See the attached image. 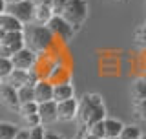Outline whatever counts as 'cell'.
Here are the masks:
<instances>
[{"mask_svg":"<svg viewBox=\"0 0 146 139\" xmlns=\"http://www.w3.org/2000/svg\"><path fill=\"white\" fill-rule=\"evenodd\" d=\"M77 117L82 123V126H91L93 123L104 121L106 119V108L99 94H86L79 101V110Z\"/></svg>","mask_w":146,"mask_h":139,"instance_id":"6da1fadb","label":"cell"},{"mask_svg":"<svg viewBox=\"0 0 146 139\" xmlns=\"http://www.w3.org/2000/svg\"><path fill=\"white\" fill-rule=\"evenodd\" d=\"M24 39H26V48H29L31 51H35L38 55V53H44L51 46L55 37L48 29V26L26 24L24 26Z\"/></svg>","mask_w":146,"mask_h":139,"instance_id":"7a4b0ae2","label":"cell"},{"mask_svg":"<svg viewBox=\"0 0 146 139\" xmlns=\"http://www.w3.org/2000/svg\"><path fill=\"white\" fill-rule=\"evenodd\" d=\"M86 17H88V4H86V0H68L66 7L62 11V18L70 22L75 31L82 26Z\"/></svg>","mask_w":146,"mask_h":139,"instance_id":"3957f363","label":"cell"},{"mask_svg":"<svg viewBox=\"0 0 146 139\" xmlns=\"http://www.w3.org/2000/svg\"><path fill=\"white\" fill-rule=\"evenodd\" d=\"M6 13L13 15L15 18L22 22V24H31L35 20V2L33 0H20V2L7 4Z\"/></svg>","mask_w":146,"mask_h":139,"instance_id":"277c9868","label":"cell"},{"mask_svg":"<svg viewBox=\"0 0 146 139\" xmlns=\"http://www.w3.org/2000/svg\"><path fill=\"white\" fill-rule=\"evenodd\" d=\"M48 29L53 33V37L60 39L62 42H68V40H71L73 33H75L73 26H71L68 20H64L62 15H53L51 20L48 22Z\"/></svg>","mask_w":146,"mask_h":139,"instance_id":"5b68a950","label":"cell"},{"mask_svg":"<svg viewBox=\"0 0 146 139\" xmlns=\"http://www.w3.org/2000/svg\"><path fill=\"white\" fill-rule=\"evenodd\" d=\"M11 62H13V68H15V70H26V72H27V70H31V68L35 66L36 53L31 51L29 48H22L20 51L13 53Z\"/></svg>","mask_w":146,"mask_h":139,"instance_id":"8992f818","label":"cell"},{"mask_svg":"<svg viewBox=\"0 0 146 139\" xmlns=\"http://www.w3.org/2000/svg\"><path fill=\"white\" fill-rule=\"evenodd\" d=\"M79 110V101L77 99H66L57 103V119L58 121H71L77 117Z\"/></svg>","mask_w":146,"mask_h":139,"instance_id":"52a82bcc","label":"cell"},{"mask_svg":"<svg viewBox=\"0 0 146 139\" xmlns=\"http://www.w3.org/2000/svg\"><path fill=\"white\" fill-rule=\"evenodd\" d=\"M0 103L11 110H20V101H18V92L11 84H2L0 88Z\"/></svg>","mask_w":146,"mask_h":139,"instance_id":"ba28073f","label":"cell"},{"mask_svg":"<svg viewBox=\"0 0 146 139\" xmlns=\"http://www.w3.org/2000/svg\"><path fill=\"white\" fill-rule=\"evenodd\" d=\"M0 44H4L11 53L20 51L22 48H26V39H24V31H9L4 35V39L0 40ZM13 57V55H11Z\"/></svg>","mask_w":146,"mask_h":139,"instance_id":"9c48e42d","label":"cell"},{"mask_svg":"<svg viewBox=\"0 0 146 139\" xmlns=\"http://www.w3.org/2000/svg\"><path fill=\"white\" fill-rule=\"evenodd\" d=\"M53 99V82L48 79H40L35 84V101L36 103H46Z\"/></svg>","mask_w":146,"mask_h":139,"instance_id":"30bf717a","label":"cell"},{"mask_svg":"<svg viewBox=\"0 0 146 139\" xmlns=\"http://www.w3.org/2000/svg\"><path fill=\"white\" fill-rule=\"evenodd\" d=\"M66 99H73V86L66 81L53 82V101L60 103Z\"/></svg>","mask_w":146,"mask_h":139,"instance_id":"8fae6325","label":"cell"},{"mask_svg":"<svg viewBox=\"0 0 146 139\" xmlns=\"http://www.w3.org/2000/svg\"><path fill=\"white\" fill-rule=\"evenodd\" d=\"M38 115L42 123H51L57 121V101H46V103L38 104Z\"/></svg>","mask_w":146,"mask_h":139,"instance_id":"7c38bea8","label":"cell"},{"mask_svg":"<svg viewBox=\"0 0 146 139\" xmlns=\"http://www.w3.org/2000/svg\"><path fill=\"white\" fill-rule=\"evenodd\" d=\"M55 15L51 6H35V24L40 26H48V22L51 20V17Z\"/></svg>","mask_w":146,"mask_h":139,"instance_id":"4fadbf2b","label":"cell"},{"mask_svg":"<svg viewBox=\"0 0 146 139\" xmlns=\"http://www.w3.org/2000/svg\"><path fill=\"white\" fill-rule=\"evenodd\" d=\"M124 128L119 119H110L106 117L104 119V132H106V137H121V132Z\"/></svg>","mask_w":146,"mask_h":139,"instance_id":"5bb4252c","label":"cell"},{"mask_svg":"<svg viewBox=\"0 0 146 139\" xmlns=\"http://www.w3.org/2000/svg\"><path fill=\"white\" fill-rule=\"evenodd\" d=\"M2 29L6 31V33H9V31H24V24L13 15L4 13L2 15Z\"/></svg>","mask_w":146,"mask_h":139,"instance_id":"9a60e30c","label":"cell"},{"mask_svg":"<svg viewBox=\"0 0 146 139\" xmlns=\"http://www.w3.org/2000/svg\"><path fill=\"white\" fill-rule=\"evenodd\" d=\"M7 79H9L7 84L15 86L17 90L20 86H24V84H29V77H27V72H26V70H13L11 75H9Z\"/></svg>","mask_w":146,"mask_h":139,"instance_id":"2e32d148","label":"cell"},{"mask_svg":"<svg viewBox=\"0 0 146 139\" xmlns=\"http://www.w3.org/2000/svg\"><path fill=\"white\" fill-rule=\"evenodd\" d=\"M17 92H18V101H20V104L35 101V84H24V86L18 88Z\"/></svg>","mask_w":146,"mask_h":139,"instance_id":"e0dca14e","label":"cell"},{"mask_svg":"<svg viewBox=\"0 0 146 139\" xmlns=\"http://www.w3.org/2000/svg\"><path fill=\"white\" fill-rule=\"evenodd\" d=\"M18 134V126L13 123L0 121V139H15Z\"/></svg>","mask_w":146,"mask_h":139,"instance_id":"ac0fdd59","label":"cell"},{"mask_svg":"<svg viewBox=\"0 0 146 139\" xmlns=\"http://www.w3.org/2000/svg\"><path fill=\"white\" fill-rule=\"evenodd\" d=\"M131 94H133L135 101L146 99V81L143 77H139V79L133 81V84H131Z\"/></svg>","mask_w":146,"mask_h":139,"instance_id":"d6986e66","label":"cell"},{"mask_svg":"<svg viewBox=\"0 0 146 139\" xmlns=\"http://www.w3.org/2000/svg\"><path fill=\"white\" fill-rule=\"evenodd\" d=\"M13 62L11 59H6V57H0V79H7L13 72Z\"/></svg>","mask_w":146,"mask_h":139,"instance_id":"ffe728a7","label":"cell"},{"mask_svg":"<svg viewBox=\"0 0 146 139\" xmlns=\"http://www.w3.org/2000/svg\"><path fill=\"white\" fill-rule=\"evenodd\" d=\"M18 112L22 114V117H26V115H33V114H38V103H36V101L24 103V104H20V110H18Z\"/></svg>","mask_w":146,"mask_h":139,"instance_id":"44dd1931","label":"cell"},{"mask_svg":"<svg viewBox=\"0 0 146 139\" xmlns=\"http://www.w3.org/2000/svg\"><path fill=\"white\" fill-rule=\"evenodd\" d=\"M137 137H141V130L137 126H124L122 128V132H121V139H137Z\"/></svg>","mask_w":146,"mask_h":139,"instance_id":"7402d4cb","label":"cell"},{"mask_svg":"<svg viewBox=\"0 0 146 139\" xmlns=\"http://www.w3.org/2000/svg\"><path fill=\"white\" fill-rule=\"evenodd\" d=\"M86 128H88V132H90V134H93V136H97V137H100V139L106 137V132H104V121L93 123L91 126H86Z\"/></svg>","mask_w":146,"mask_h":139,"instance_id":"603a6c76","label":"cell"},{"mask_svg":"<svg viewBox=\"0 0 146 139\" xmlns=\"http://www.w3.org/2000/svg\"><path fill=\"white\" fill-rule=\"evenodd\" d=\"M24 123H26V126L31 130V128L40 126V124H42V119H40L38 114H33V115H26V117H24Z\"/></svg>","mask_w":146,"mask_h":139,"instance_id":"cb8c5ba5","label":"cell"},{"mask_svg":"<svg viewBox=\"0 0 146 139\" xmlns=\"http://www.w3.org/2000/svg\"><path fill=\"white\" fill-rule=\"evenodd\" d=\"M135 112L143 121H146V99H141V101H135Z\"/></svg>","mask_w":146,"mask_h":139,"instance_id":"d4e9b609","label":"cell"},{"mask_svg":"<svg viewBox=\"0 0 146 139\" xmlns=\"http://www.w3.org/2000/svg\"><path fill=\"white\" fill-rule=\"evenodd\" d=\"M135 42L139 46H143V48H146V26H141L139 29H137L135 33Z\"/></svg>","mask_w":146,"mask_h":139,"instance_id":"484cf974","label":"cell"},{"mask_svg":"<svg viewBox=\"0 0 146 139\" xmlns=\"http://www.w3.org/2000/svg\"><path fill=\"white\" fill-rule=\"evenodd\" d=\"M66 4H68V0H51V9H53V13H55V15H62Z\"/></svg>","mask_w":146,"mask_h":139,"instance_id":"4316f807","label":"cell"},{"mask_svg":"<svg viewBox=\"0 0 146 139\" xmlns=\"http://www.w3.org/2000/svg\"><path fill=\"white\" fill-rule=\"evenodd\" d=\"M31 136H29V139H44V136H46V130L42 126H36V128H31Z\"/></svg>","mask_w":146,"mask_h":139,"instance_id":"83f0119b","label":"cell"},{"mask_svg":"<svg viewBox=\"0 0 146 139\" xmlns=\"http://www.w3.org/2000/svg\"><path fill=\"white\" fill-rule=\"evenodd\" d=\"M79 139H100V137L93 136V134H90V132H88V128L82 126V130H80V134H79Z\"/></svg>","mask_w":146,"mask_h":139,"instance_id":"f1b7e54d","label":"cell"},{"mask_svg":"<svg viewBox=\"0 0 146 139\" xmlns=\"http://www.w3.org/2000/svg\"><path fill=\"white\" fill-rule=\"evenodd\" d=\"M29 136H31L29 130H18V134H17L15 139H29Z\"/></svg>","mask_w":146,"mask_h":139,"instance_id":"f546056e","label":"cell"},{"mask_svg":"<svg viewBox=\"0 0 146 139\" xmlns=\"http://www.w3.org/2000/svg\"><path fill=\"white\" fill-rule=\"evenodd\" d=\"M44 139H62V137L58 136V134H55V132H46Z\"/></svg>","mask_w":146,"mask_h":139,"instance_id":"4dcf8cb0","label":"cell"},{"mask_svg":"<svg viewBox=\"0 0 146 139\" xmlns=\"http://www.w3.org/2000/svg\"><path fill=\"white\" fill-rule=\"evenodd\" d=\"M35 6H51V0H33Z\"/></svg>","mask_w":146,"mask_h":139,"instance_id":"1f68e13d","label":"cell"},{"mask_svg":"<svg viewBox=\"0 0 146 139\" xmlns=\"http://www.w3.org/2000/svg\"><path fill=\"white\" fill-rule=\"evenodd\" d=\"M6 7H7V2H6V0H0V15L6 13Z\"/></svg>","mask_w":146,"mask_h":139,"instance_id":"d6a6232c","label":"cell"},{"mask_svg":"<svg viewBox=\"0 0 146 139\" xmlns=\"http://www.w3.org/2000/svg\"><path fill=\"white\" fill-rule=\"evenodd\" d=\"M7 4H13V2H20V0H6Z\"/></svg>","mask_w":146,"mask_h":139,"instance_id":"836d02e7","label":"cell"},{"mask_svg":"<svg viewBox=\"0 0 146 139\" xmlns=\"http://www.w3.org/2000/svg\"><path fill=\"white\" fill-rule=\"evenodd\" d=\"M104 139H121V137H104Z\"/></svg>","mask_w":146,"mask_h":139,"instance_id":"e575fe53","label":"cell"},{"mask_svg":"<svg viewBox=\"0 0 146 139\" xmlns=\"http://www.w3.org/2000/svg\"><path fill=\"white\" fill-rule=\"evenodd\" d=\"M143 79H144V81H146V72H144V73H143Z\"/></svg>","mask_w":146,"mask_h":139,"instance_id":"d590c367","label":"cell"},{"mask_svg":"<svg viewBox=\"0 0 146 139\" xmlns=\"http://www.w3.org/2000/svg\"><path fill=\"white\" fill-rule=\"evenodd\" d=\"M0 88H2V79H0Z\"/></svg>","mask_w":146,"mask_h":139,"instance_id":"8d00e7d4","label":"cell"},{"mask_svg":"<svg viewBox=\"0 0 146 139\" xmlns=\"http://www.w3.org/2000/svg\"><path fill=\"white\" fill-rule=\"evenodd\" d=\"M137 139H143V137H137Z\"/></svg>","mask_w":146,"mask_h":139,"instance_id":"74e56055","label":"cell"},{"mask_svg":"<svg viewBox=\"0 0 146 139\" xmlns=\"http://www.w3.org/2000/svg\"><path fill=\"white\" fill-rule=\"evenodd\" d=\"M75 139H79V137H75Z\"/></svg>","mask_w":146,"mask_h":139,"instance_id":"f35d334b","label":"cell"}]
</instances>
